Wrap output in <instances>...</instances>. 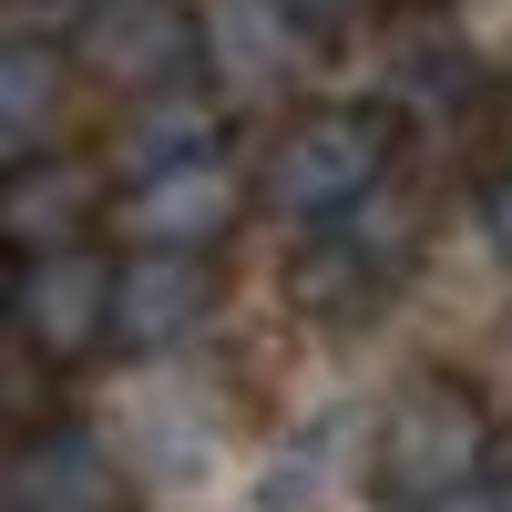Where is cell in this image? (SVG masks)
I'll return each mask as SVG.
<instances>
[{"label":"cell","instance_id":"8992f818","mask_svg":"<svg viewBox=\"0 0 512 512\" xmlns=\"http://www.w3.org/2000/svg\"><path fill=\"white\" fill-rule=\"evenodd\" d=\"M216 308H226L216 256H154V246L113 256V349L164 359V349H185V338L216 328Z\"/></svg>","mask_w":512,"mask_h":512},{"label":"cell","instance_id":"4fadbf2b","mask_svg":"<svg viewBox=\"0 0 512 512\" xmlns=\"http://www.w3.org/2000/svg\"><path fill=\"white\" fill-rule=\"evenodd\" d=\"M267 11H277V21L297 31V41H338L349 21H369L379 0H267Z\"/></svg>","mask_w":512,"mask_h":512},{"label":"cell","instance_id":"7c38bea8","mask_svg":"<svg viewBox=\"0 0 512 512\" xmlns=\"http://www.w3.org/2000/svg\"><path fill=\"white\" fill-rule=\"evenodd\" d=\"M195 154H226L216 144V103H205V93L134 103V123H123V175H164V164H195Z\"/></svg>","mask_w":512,"mask_h":512},{"label":"cell","instance_id":"ba28073f","mask_svg":"<svg viewBox=\"0 0 512 512\" xmlns=\"http://www.w3.org/2000/svg\"><path fill=\"white\" fill-rule=\"evenodd\" d=\"M93 216H103V185L82 175L72 154H21L0 164V256H62V246H93Z\"/></svg>","mask_w":512,"mask_h":512},{"label":"cell","instance_id":"52a82bcc","mask_svg":"<svg viewBox=\"0 0 512 512\" xmlns=\"http://www.w3.org/2000/svg\"><path fill=\"white\" fill-rule=\"evenodd\" d=\"M236 205H246L236 164L195 154V164H164V175H134L113 195V226L134 246H154V256H216V236L236 226Z\"/></svg>","mask_w":512,"mask_h":512},{"label":"cell","instance_id":"5bb4252c","mask_svg":"<svg viewBox=\"0 0 512 512\" xmlns=\"http://www.w3.org/2000/svg\"><path fill=\"white\" fill-rule=\"evenodd\" d=\"M482 236H492V256L512 267V164H492V175H482Z\"/></svg>","mask_w":512,"mask_h":512},{"label":"cell","instance_id":"2e32d148","mask_svg":"<svg viewBox=\"0 0 512 512\" xmlns=\"http://www.w3.org/2000/svg\"><path fill=\"white\" fill-rule=\"evenodd\" d=\"M502 164H512V103H502Z\"/></svg>","mask_w":512,"mask_h":512},{"label":"cell","instance_id":"8fae6325","mask_svg":"<svg viewBox=\"0 0 512 512\" xmlns=\"http://www.w3.org/2000/svg\"><path fill=\"white\" fill-rule=\"evenodd\" d=\"M205 62L236 72L246 93H256V82H287L297 62H308V41H297L267 0H216V21H205Z\"/></svg>","mask_w":512,"mask_h":512},{"label":"cell","instance_id":"9c48e42d","mask_svg":"<svg viewBox=\"0 0 512 512\" xmlns=\"http://www.w3.org/2000/svg\"><path fill=\"white\" fill-rule=\"evenodd\" d=\"M11 502L21 512H123L134 492H123L113 451L82 431V420H41V431L11 451Z\"/></svg>","mask_w":512,"mask_h":512},{"label":"cell","instance_id":"5b68a950","mask_svg":"<svg viewBox=\"0 0 512 512\" xmlns=\"http://www.w3.org/2000/svg\"><path fill=\"white\" fill-rule=\"evenodd\" d=\"M400 267H410V226L390 205H359L349 226H328V236H308L287 256V297L328 328H359L400 297Z\"/></svg>","mask_w":512,"mask_h":512},{"label":"cell","instance_id":"3957f363","mask_svg":"<svg viewBox=\"0 0 512 512\" xmlns=\"http://www.w3.org/2000/svg\"><path fill=\"white\" fill-rule=\"evenodd\" d=\"M72 72L113 82L123 103L195 93V72H205V11H185V0H93V21H82V41H72Z\"/></svg>","mask_w":512,"mask_h":512},{"label":"cell","instance_id":"9a60e30c","mask_svg":"<svg viewBox=\"0 0 512 512\" xmlns=\"http://www.w3.org/2000/svg\"><path fill=\"white\" fill-rule=\"evenodd\" d=\"M0 512H21V502H11V451H0Z\"/></svg>","mask_w":512,"mask_h":512},{"label":"cell","instance_id":"6da1fadb","mask_svg":"<svg viewBox=\"0 0 512 512\" xmlns=\"http://www.w3.org/2000/svg\"><path fill=\"white\" fill-rule=\"evenodd\" d=\"M502 461V431H492V400L451 369H410L390 400H379V431H369V492L390 512H461L482 502Z\"/></svg>","mask_w":512,"mask_h":512},{"label":"cell","instance_id":"277c9868","mask_svg":"<svg viewBox=\"0 0 512 512\" xmlns=\"http://www.w3.org/2000/svg\"><path fill=\"white\" fill-rule=\"evenodd\" d=\"M11 349H31L41 369H82L113 349V256L103 246H62V256L11 267Z\"/></svg>","mask_w":512,"mask_h":512},{"label":"cell","instance_id":"30bf717a","mask_svg":"<svg viewBox=\"0 0 512 512\" xmlns=\"http://www.w3.org/2000/svg\"><path fill=\"white\" fill-rule=\"evenodd\" d=\"M72 103V52L62 41H31V31H0V154L41 144Z\"/></svg>","mask_w":512,"mask_h":512},{"label":"cell","instance_id":"7a4b0ae2","mask_svg":"<svg viewBox=\"0 0 512 512\" xmlns=\"http://www.w3.org/2000/svg\"><path fill=\"white\" fill-rule=\"evenodd\" d=\"M390 164H400V113L379 103H308L277 123V144L256 154V205L287 226H349L359 205L390 195Z\"/></svg>","mask_w":512,"mask_h":512}]
</instances>
